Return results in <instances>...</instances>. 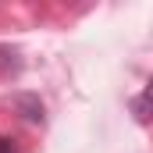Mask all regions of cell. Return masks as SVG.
<instances>
[{
    "label": "cell",
    "mask_w": 153,
    "mask_h": 153,
    "mask_svg": "<svg viewBox=\"0 0 153 153\" xmlns=\"http://www.w3.org/2000/svg\"><path fill=\"white\" fill-rule=\"evenodd\" d=\"M132 111H135L139 117H150V114H153V82L146 85V93H143V96L132 103Z\"/></svg>",
    "instance_id": "1"
},
{
    "label": "cell",
    "mask_w": 153,
    "mask_h": 153,
    "mask_svg": "<svg viewBox=\"0 0 153 153\" xmlns=\"http://www.w3.org/2000/svg\"><path fill=\"white\" fill-rule=\"evenodd\" d=\"M18 107H29V121H39L43 117V103H32V96H18Z\"/></svg>",
    "instance_id": "2"
},
{
    "label": "cell",
    "mask_w": 153,
    "mask_h": 153,
    "mask_svg": "<svg viewBox=\"0 0 153 153\" xmlns=\"http://www.w3.org/2000/svg\"><path fill=\"white\" fill-rule=\"evenodd\" d=\"M0 153H14V146H11L7 139H0Z\"/></svg>",
    "instance_id": "3"
}]
</instances>
